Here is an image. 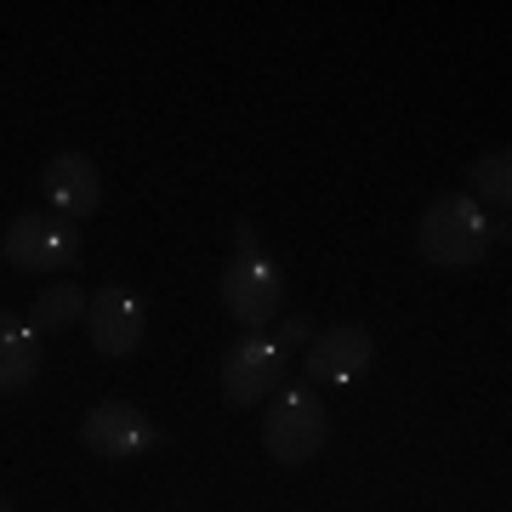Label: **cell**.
<instances>
[{
  "instance_id": "3957f363",
  "label": "cell",
  "mask_w": 512,
  "mask_h": 512,
  "mask_svg": "<svg viewBox=\"0 0 512 512\" xmlns=\"http://www.w3.org/2000/svg\"><path fill=\"white\" fill-rule=\"evenodd\" d=\"M74 251H80V234L63 217H52V211H23L0 234V256L18 274H57V268L74 262Z\"/></svg>"
},
{
  "instance_id": "7a4b0ae2",
  "label": "cell",
  "mask_w": 512,
  "mask_h": 512,
  "mask_svg": "<svg viewBox=\"0 0 512 512\" xmlns=\"http://www.w3.org/2000/svg\"><path fill=\"white\" fill-rule=\"evenodd\" d=\"M325 433L330 421L313 399V387H285L274 404H268V416H262V450L279 461V467H302L325 450Z\"/></svg>"
},
{
  "instance_id": "7c38bea8",
  "label": "cell",
  "mask_w": 512,
  "mask_h": 512,
  "mask_svg": "<svg viewBox=\"0 0 512 512\" xmlns=\"http://www.w3.org/2000/svg\"><path fill=\"white\" fill-rule=\"evenodd\" d=\"M467 200H473L478 211L490 205V211H501V217H507V200H512V154H507V148L484 154V160L467 171Z\"/></svg>"
},
{
  "instance_id": "30bf717a",
  "label": "cell",
  "mask_w": 512,
  "mask_h": 512,
  "mask_svg": "<svg viewBox=\"0 0 512 512\" xmlns=\"http://www.w3.org/2000/svg\"><path fill=\"white\" fill-rule=\"evenodd\" d=\"M40 376V336L29 330V319L0 308V399H12Z\"/></svg>"
},
{
  "instance_id": "8992f818",
  "label": "cell",
  "mask_w": 512,
  "mask_h": 512,
  "mask_svg": "<svg viewBox=\"0 0 512 512\" xmlns=\"http://www.w3.org/2000/svg\"><path fill=\"white\" fill-rule=\"evenodd\" d=\"M80 444L103 461H137L160 444V433H154V421H148L137 404L103 399V404H92V416L80 421Z\"/></svg>"
},
{
  "instance_id": "ba28073f",
  "label": "cell",
  "mask_w": 512,
  "mask_h": 512,
  "mask_svg": "<svg viewBox=\"0 0 512 512\" xmlns=\"http://www.w3.org/2000/svg\"><path fill=\"white\" fill-rule=\"evenodd\" d=\"M370 365H376V342L359 325L325 330L319 342H308V359H302L313 382H359V376H370Z\"/></svg>"
},
{
  "instance_id": "9c48e42d",
  "label": "cell",
  "mask_w": 512,
  "mask_h": 512,
  "mask_svg": "<svg viewBox=\"0 0 512 512\" xmlns=\"http://www.w3.org/2000/svg\"><path fill=\"white\" fill-rule=\"evenodd\" d=\"M40 194L52 205V217H92L97 205H103V183H97V165L86 154H57L46 160L40 171Z\"/></svg>"
},
{
  "instance_id": "5bb4252c",
  "label": "cell",
  "mask_w": 512,
  "mask_h": 512,
  "mask_svg": "<svg viewBox=\"0 0 512 512\" xmlns=\"http://www.w3.org/2000/svg\"><path fill=\"white\" fill-rule=\"evenodd\" d=\"M234 245L239 251H256V222H234Z\"/></svg>"
},
{
  "instance_id": "4fadbf2b",
  "label": "cell",
  "mask_w": 512,
  "mask_h": 512,
  "mask_svg": "<svg viewBox=\"0 0 512 512\" xmlns=\"http://www.w3.org/2000/svg\"><path fill=\"white\" fill-rule=\"evenodd\" d=\"M274 342H279V353H296V348L308 353V342H313V319H308V313H291V319L279 325Z\"/></svg>"
},
{
  "instance_id": "8fae6325",
  "label": "cell",
  "mask_w": 512,
  "mask_h": 512,
  "mask_svg": "<svg viewBox=\"0 0 512 512\" xmlns=\"http://www.w3.org/2000/svg\"><path fill=\"white\" fill-rule=\"evenodd\" d=\"M86 319V291L80 285H46V291L35 296V308H29V330L35 336H63V330H74Z\"/></svg>"
},
{
  "instance_id": "52a82bcc",
  "label": "cell",
  "mask_w": 512,
  "mask_h": 512,
  "mask_svg": "<svg viewBox=\"0 0 512 512\" xmlns=\"http://www.w3.org/2000/svg\"><path fill=\"white\" fill-rule=\"evenodd\" d=\"M143 325H148V308L143 296L131 291H103L97 302H86V336L103 359H126V353L143 348Z\"/></svg>"
},
{
  "instance_id": "277c9868",
  "label": "cell",
  "mask_w": 512,
  "mask_h": 512,
  "mask_svg": "<svg viewBox=\"0 0 512 512\" xmlns=\"http://www.w3.org/2000/svg\"><path fill=\"white\" fill-rule=\"evenodd\" d=\"M279 302H285V274H279L268 256L239 251L234 262L222 268V308H228V319H239L245 330H268Z\"/></svg>"
},
{
  "instance_id": "6da1fadb",
  "label": "cell",
  "mask_w": 512,
  "mask_h": 512,
  "mask_svg": "<svg viewBox=\"0 0 512 512\" xmlns=\"http://www.w3.org/2000/svg\"><path fill=\"white\" fill-rule=\"evenodd\" d=\"M495 234L507 239V217L490 222L467 194H439L416 222V251L427 256L433 268H473V262H484Z\"/></svg>"
},
{
  "instance_id": "9a60e30c",
  "label": "cell",
  "mask_w": 512,
  "mask_h": 512,
  "mask_svg": "<svg viewBox=\"0 0 512 512\" xmlns=\"http://www.w3.org/2000/svg\"><path fill=\"white\" fill-rule=\"evenodd\" d=\"M0 512H12V501H6V495H0Z\"/></svg>"
},
{
  "instance_id": "5b68a950",
  "label": "cell",
  "mask_w": 512,
  "mask_h": 512,
  "mask_svg": "<svg viewBox=\"0 0 512 512\" xmlns=\"http://www.w3.org/2000/svg\"><path fill=\"white\" fill-rule=\"evenodd\" d=\"M285 370H291V353H279V342H268V336L234 342L228 359H222V399H228V410H251V404L274 399Z\"/></svg>"
}]
</instances>
